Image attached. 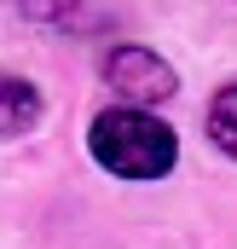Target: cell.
<instances>
[{"instance_id":"6da1fadb","label":"cell","mask_w":237,"mask_h":249,"mask_svg":"<svg viewBox=\"0 0 237 249\" xmlns=\"http://www.w3.org/2000/svg\"><path fill=\"white\" fill-rule=\"evenodd\" d=\"M93 162L116 180H162L179 157V139L162 116H151L145 105H121V110H99L93 116Z\"/></svg>"},{"instance_id":"7a4b0ae2","label":"cell","mask_w":237,"mask_h":249,"mask_svg":"<svg viewBox=\"0 0 237 249\" xmlns=\"http://www.w3.org/2000/svg\"><path fill=\"white\" fill-rule=\"evenodd\" d=\"M104 81L116 87V99H127V105H162V99L179 93L174 64L162 53H151V47H116L104 58Z\"/></svg>"},{"instance_id":"3957f363","label":"cell","mask_w":237,"mask_h":249,"mask_svg":"<svg viewBox=\"0 0 237 249\" xmlns=\"http://www.w3.org/2000/svg\"><path fill=\"white\" fill-rule=\"evenodd\" d=\"M35 122H41V93H35V81L0 75V139L35 133Z\"/></svg>"},{"instance_id":"277c9868","label":"cell","mask_w":237,"mask_h":249,"mask_svg":"<svg viewBox=\"0 0 237 249\" xmlns=\"http://www.w3.org/2000/svg\"><path fill=\"white\" fill-rule=\"evenodd\" d=\"M208 139H214L226 157H237V81H226V87L208 99Z\"/></svg>"},{"instance_id":"5b68a950","label":"cell","mask_w":237,"mask_h":249,"mask_svg":"<svg viewBox=\"0 0 237 249\" xmlns=\"http://www.w3.org/2000/svg\"><path fill=\"white\" fill-rule=\"evenodd\" d=\"M23 12H29V18H41V23H58V18L75 12V0H23Z\"/></svg>"}]
</instances>
